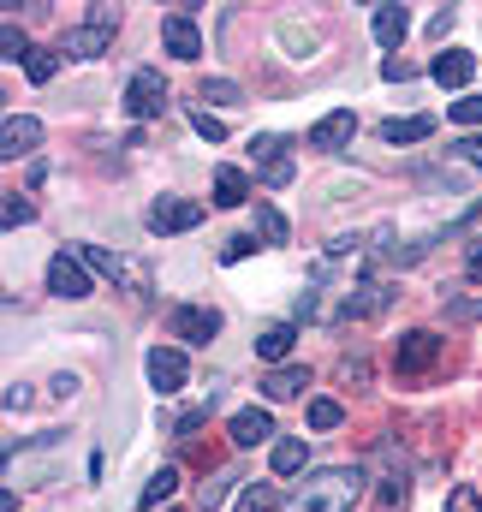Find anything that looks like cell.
I'll return each instance as SVG.
<instances>
[{"mask_svg":"<svg viewBox=\"0 0 482 512\" xmlns=\"http://www.w3.org/2000/svg\"><path fill=\"white\" fill-rule=\"evenodd\" d=\"M375 501L387 512H405V501H411V483H405V471H387L381 477V489H375Z\"/></svg>","mask_w":482,"mask_h":512,"instance_id":"obj_23","label":"cell"},{"mask_svg":"<svg viewBox=\"0 0 482 512\" xmlns=\"http://www.w3.org/2000/svg\"><path fill=\"white\" fill-rule=\"evenodd\" d=\"M471 227H482V203L471 209V215H465V221H459V233H471Z\"/></svg>","mask_w":482,"mask_h":512,"instance_id":"obj_43","label":"cell"},{"mask_svg":"<svg viewBox=\"0 0 482 512\" xmlns=\"http://www.w3.org/2000/svg\"><path fill=\"white\" fill-rule=\"evenodd\" d=\"M215 334H221V310H209V304H179V310H173V340L209 346Z\"/></svg>","mask_w":482,"mask_h":512,"instance_id":"obj_5","label":"cell"},{"mask_svg":"<svg viewBox=\"0 0 482 512\" xmlns=\"http://www.w3.org/2000/svg\"><path fill=\"white\" fill-rule=\"evenodd\" d=\"M250 251H256V233H239V239H227V251H221V262H244Z\"/></svg>","mask_w":482,"mask_h":512,"instance_id":"obj_35","label":"cell"},{"mask_svg":"<svg viewBox=\"0 0 482 512\" xmlns=\"http://www.w3.org/2000/svg\"><path fill=\"white\" fill-rule=\"evenodd\" d=\"M108 48H114V24H78L60 42V54H72V60H102Z\"/></svg>","mask_w":482,"mask_h":512,"instance_id":"obj_11","label":"cell"},{"mask_svg":"<svg viewBox=\"0 0 482 512\" xmlns=\"http://www.w3.org/2000/svg\"><path fill=\"white\" fill-rule=\"evenodd\" d=\"M0 42H6V60H12V66H18V60H24V66H30V54H36V48H30V42H24V30H18V24H12V18H6V30H0Z\"/></svg>","mask_w":482,"mask_h":512,"instance_id":"obj_28","label":"cell"},{"mask_svg":"<svg viewBox=\"0 0 482 512\" xmlns=\"http://www.w3.org/2000/svg\"><path fill=\"white\" fill-rule=\"evenodd\" d=\"M36 143H42V120H30V114H6V126H0V155H6V161L30 155Z\"/></svg>","mask_w":482,"mask_h":512,"instance_id":"obj_12","label":"cell"},{"mask_svg":"<svg viewBox=\"0 0 482 512\" xmlns=\"http://www.w3.org/2000/svg\"><path fill=\"white\" fill-rule=\"evenodd\" d=\"M161 42H167L173 60H197L203 54V36H197V18L191 12H167L161 18Z\"/></svg>","mask_w":482,"mask_h":512,"instance_id":"obj_9","label":"cell"},{"mask_svg":"<svg viewBox=\"0 0 482 512\" xmlns=\"http://www.w3.org/2000/svg\"><path fill=\"white\" fill-rule=\"evenodd\" d=\"M381 78H393V84H405V78H411V66H405L399 54H387V60H381Z\"/></svg>","mask_w":482,"mask_h":512,"instance_id":"obj_36","label":"cell"},{"mask_svg":"<svg viewBox=\"0 0 482 512\" xmlns=\"http://www.w3.org/2000/svg\"><path fill=\"white\" fill-rule=\"evenodd\" d=\"M387 298H393V286H381V280H363L358 298H346V316H375V310H387Z\"/></svg>","mask_w":482,"mask_h":512,"instance_id":"obj_19","label":"cell"},{"mask_svg":"<svg viewBox=\"0 0 482 512\" xmlns=\"http://www.w3.org/2000/svg\"><path fill=\"white\" fill-rule=\"evenodd\" d=\"M340 376H346V382H369V364H363V358H346Z\"/></svg>","mask_w":482,"mask_h":512,"instance_id":"obj_39","label":"cell"},{"mask_svg":"<svg viewBox=\"0 0 482 512\" xmlns=\"http://www.w3.org/2000/svg\"><path fill=\"white\" fill-rule=\"evenodd\" d=\"M78 256H84V268H90V274H102V280H120L131 298H149V292H155V280H149V268H143L137 256L102 251V245H78Z\"/></svg>","mask_w":482,"mask_h":512,"instance_id":"obj_2","label":"cell"},{"mask_svg":"<svg viewBox=\"0 0 482 512\" xmlns=\"http://www.w3.org/2000/svg\"><path fill=\"white\" fill-rule=\"evenodd\" d=\"M90 24H114V30H120V12H114V6H90Z\"/></svg>","mask_w":482,"mask_h":512,"instance_id":"obj_41","label":"cell"},{"mask_svg":"<svg viewBox=\"0 0 482 512\" xmlns=\"http://www.w3.org/2000/svg\"><path fill=\"white\" fill-rule=\"evenodd\" d=\"M0 221H6V233H18V227H30V221H36V209L12 191V197H6V209H0Z\"/></svg>","mask_w":482,"mask_h":512,"instance_id":"obj_29","label":"cell"},{"mask_svg":"<svg viewBox=\"0 0 482 512\" xmlns=\"http://www.w3.org/2000/svg\"><path fill=\"white\" fill-rule=\"evenodd\" d=\"M441 358V340L429 334V328H411L405 340H399V352H393V364H399V376H423L429 364Z\"/></svg>","mask_w":482,"mask_h":512,"instance_id":"obj_7","label":"cell"},{"mask_svg":"<svg viewBox=\"0 0 482 512\" xmlns=\"http://www.w3.org/2000/svg\"><path fill=\"white\" fill-rule=\"evenodd\" d=\"M256 233H262L268 245H286V215H280L274 203H256Z\"/></svg>","mask_w":482,"mask_h":512,"instance_id":"obj_24","label":"cell"},{"mask_svg":"<svg viewBox=\"0 0 482 512\" xmlns=\"http://www.w3.org/2000/svg\"><path fill=\"white\" fill-rule=\"evenodd\" d=\"M358 495H363L358 465H328V471H310V477L280 501V512H352Z\"/></svg>","mask_w":482,"mask_h":512,"instance_id":"obj_1","label":"cell"},{"mask_svg":"<svg viewBox=\"0 0 482 512\" xmlns=\"http://www.w3.org/2000/svg\"><path fill=\"white\" fill-rule=\"evenodd\" d=\"M459 161H471V167H482V131H477V137H465V143H459Z\"/></svg>","mask_w":482,"mask_h":512,"instance_id":"obj_38","label":"cell"},{"mask_svg":"<svg viewBox=\"0 0 482 512\" xmlns=\"http://www.w3.org/2000/svg\"><path fill=\"white\" fill-rule=\"evenodd\" d=\"M304 316H316V292H298V304H292V322H304Z\"/></svg>","mask_w":482,"mask_h":512,"instance_id":"obj_40","label":"cell"},{"mask_svg":"<svg viewBox=\"0 0 482 512\" xmlns=\"http://www.w3.org/2000/svg\"><path fill=\"white\" fill-rule=\"evenodd\" d=\"M429 72H435V84H441V90H465V84L477 78V60H471L465 48H447V54H435V66H429Z\"/></svg>","mask_w":482,"mask_h":512,"instance_id":"obj_13","label":"cell"},{"mask_svg":"<svg viewBox=\"0 0 482 512\" xmlns=\"http://www.w3.org/2000/svg\"><path fill=\"white\" fill-rule=\"evenodd\" d=\"M0 512H18V495H12V489H6V495H0Z\"/></svg>","mask_w":482,"mask_h":512,"instance_id":"obj_44","label":"cell"},{"mask_svg":"<svg viewBox=\"0 0 482 512\" xmlns=\"http://www.w3.org/2000/svg\"><path fill=\"white\" fill-rule=\"evenodd\" d=\"M233 483H239L233 471H221V477H209V483L197 489V512H215L221 501H227V489H233Z\"/></svg>","mask_w":482,"mask_h":512,"instance_id":"obj_25","label":"cell"},{"mask_svg":"<svg viewBox=\"0 0 482 512\" xmlns=\"http://www.w3.org/2000/svg\"><path fill=\"white\" fill-rule=\"evenodd\" d=\"M143 370H149V387L167 399V393H179L185 387V376H191V364H185V352L179 346H155L149 358H143Z\"/></svg>","mask_w":482,"mask_h":512,"instance_id":"obj_6","label":"cell"},{"mask_svg":"<svg viewBox=\"0 0 482 512\" xmlns=\"http://www.w3.org/2000/svg\"><path fill=\"white\" fill-rule=\"evenodd\" d=\"M340 423H346L340 399H310V429H340Z\"/></svg>","mask_w":482,"mask_h":512,"instance_id":"obj_27","label":"cell"},{"mask_svg":"<svg viewBox=\"0 0 482 512\" xmlns=\"http://www.w3.org/2000/svg\"><path fill=\"white\" fill-rule=\"evenodd\" d=\"M274 435V417L262 411V405H244V411H233V447H262Z\"/></svg>","mask_w":482,"mask_h":512,"instance_id":"obj_14","label":"cell"},{"mask_svg":"<svg viewBox=\"0 0 482 512\" xmlns=\"http://www.w3.org/2000/svg\"><path fill=\"white\" fill-rule=\"evenodd\" d=\"M292 340H298V328H292V322H274V328L256 334V358H262V364H286V358H292Z\"/></svg>","mask_w":482,"mask_h":512,"instance_id":"obj_16","label":"cell"},{"mask_svg":"<svg viewBox=\"0 0 482 512\" xmlns=\"http://www.w3.org/2000/svg\"><path fill=\"white\" fill-rule=\"evenodd\" d=\"M173 489H179V465H161V471L149 477V489L137 495V507H143V512H155L161 501H167V495H173Z\"/></svg>","mask_w":482,"mask_h":512,"instance_id":"obj_20","label":"cell"},{"mask_svg":"<svg viewBox=\"0 0 482 512\" xmlns=\"http://www.w3.org/2000/svg\"><path fill=\"white\" fill-rule=\"evenodd\" d=\"M203 102H227V108H233V102H239V84H233V78H203Z\"/></svg>","mask_w":482,"mask_h":512,"instance_id":"obj_33","label":"cell"},{"mask_svg":"<svg viewBox=\"0 0 482 512\" xmlns=\"http://www.w3.org/2000/svg\"><path fill=\"white\" fill-rule=\"evenodd\" d=\"M465 274H471V280H482V239L471 245V256H465Z\"/></svg>","mask_w":482,"mask_h":512,"instance_id":"obj_42","label":"cell"},{"mask_svg":"<svg viewBox=\"0 0 482 512\" xmlns=\"http://www.w3.org/2000/svg\"><path fill=\"white\" fill-rule=\"evenodd\" d=\"M304 387H310V370L304 364H280V370L262 376V399H298Z\"/></svg>","mask_w":482,"mask_h":512,"instance_id":"obj_15","label":"cell"},{"mask_svg":"<svg viewBox=\"0 0 482 512\" xmlns=\"http://www.w3.org/2000/svg\"><path fill=\"white\" fill-rule=\"evenodd\" d=\"M30 405V387L24 382H6V411H24Z\"/></svg>","mask_w":482,"mask_h":512,"instance_id":"obj_37","label":"cell"},{"mask_svg":"<svg viewBox=\"0 0 482 512\" xmlns=\"http://www.w3.org/2000/svg\"><path fill=\"white\" fill-rule=\"evenodd\" d=\"M429 131H435V120H429V114H411V120H387V126H381V137H387V143H423Z\"/></svg>","mask_w":482,"mask_h":512,"instance_id":"obj_21","label":"cell"},{"mask_svg":"<svg viewBox=\"0 0 482 512\" xmlns=\"http://www.w3.org/2000/svg\"><path fill=\"white\" fill-rule=\"evenodd\" d=\"M405 30H411L405 6H375V42H381V48H399V42H405Z\"/></svg>","mask_w":482,"mask_h":512,"instance_id":"obj_17","label":"cell"},{"mask_svg":"<svg viewBox=\"0 0 482 512\" xmlns=\"http://www.w3.org/2000/svg\"><path fill=\"white\" fill-rule=\"evenodd\" d=\"M48 292H60V298H90V268H84V256L60 251L48 262Z\"/></svg>","mask_w":482,"mask_h":512,"instance_id":"obj_8","label":"cell"},{"mask_svg":"<svg viewBox=\"0 0 482 512\" xmlns=\"http://www.w3.org/2000/svg\"><path fill=\"white\" fill-rule=\"evenodd\" d=\"M352 131H358V114H352V108H334V114H322V120L310 126V137H304V143L334 155V149H346V143H352Z\"/></svg>","mask_w":482,"mask_h":512,"instance_id":"obj_10","label":"cell"},{"mask_svg":"<svg viewBox=\"0 0 482 512\" xmlns=\"http://www.w3.org/2000/svg\"><path fill=\"white\" fill-rule=\"evenodd\" d=\"M447 512H482V495L471 489V483H459V489L447 495Z\"/></svg>","mask_w":482,"mask_h":512,"instance_id":"obj_34","label":"cell"},{"mask_svg":"<svg viewBox=\"0 0 482 512\" xmlns=\"http://www.w3.org/2000/svg\"><path fill=\"white\" fill-rule=\"evenodd\" d=\"M161 108H167V78H161L155 66L131 72V84H125V114H131V120H155Z\"/></svg>","mask_w":482,"mask_h":512,"instance_id":"obj_3","label":"cell"},{"mask_svg":"<svg viewBox=\"0 0 482 512\" xmlns=\"http://www.w3.org/2000/svg\"><path fill=\"white\" fill-rule=\"evenodd\" d=\"M304 459H310V447H304V441H274V477H298V471H304Z\"/></svg>","mask_w":482,"mask_h":512,"instance_id":"obj_22","label":"cell"},{"mask_svg":"<svg viewBox=\"0 0 482 512\" xmlns=\"http://www.w3.org/2000/svg\"><path fill=\"white\" fill-rule=\"evenodd\" d=\"M280 501H274V483H244L239 495V512H274Z\"/></svg>","mask_w":482,"mask_h":512,"instance_id":"obj_26","label":"cell"},{"mask_svg":"<svg viewBox=\"0 0 482 512\" xmlns=\"http://www.w3.org/2000/svg\"><path fill=\"white\" fill-rule=\"evenodd\" d=\"M191 126H197V137H209V143H227V126L209 108H191Z\"/></svg>","mask_w":482,"mask_h":512,"instance_id":"obj_32","label":"cell"},{"mask_svg":"<svg viewBox=\"0 0 482 512\" xmlns=\"http://www.w3.org/2000/svg\"><path fill=\"white\" fill-rule=\"evenodd\" d=\"M24 72H30V84H48V78H54V72H60V54H48V48H36V54H30V66H24Z\"/></svg>","mask_w":482,"mask_h":512,"instance_id":"obj_31","label":"cell"},{"mask_svg":"<svg viewBox=\"0 0 482 512\" xmlns=\"http://www.w3.org/2000/svg\"><path fill=\"white\" fill-rule=\"evenodd\" d=\"M203 221V203H191V197H161L155 209H149V233L155 239H167V233H191Z\"/></svg>","mask_w":482,"mask_h":512,"instance_id":"obj_4","label":"cell"},{"mask_svg":"<svg viewBox=\"0 0 482 512\" xmlns=\"http://www.w3.org/2000/svg\"><path fill=\"white\" fill-rule=\"evenodd\" d=\"M244 197H250V179H244L239 167H215V203L221 209H239Z\"/></svg>","mask_w":482,"mask_h":512,"instance_id":"obj_18","label":"cell"},{"mask_svg":"<svg viewBox=\"0 0 482 512\" xmlns=\"http://www.w3.org/2000/svg\"><path fill=\"white\" fill-rule=\"evenodd\" d=\"M447 114H453V126H482V96H459V102H447Z\"/></svg>","mask_w":482,"mask_h":512,"instance_id":"obj_30","label":"cell"}]
</instances>
